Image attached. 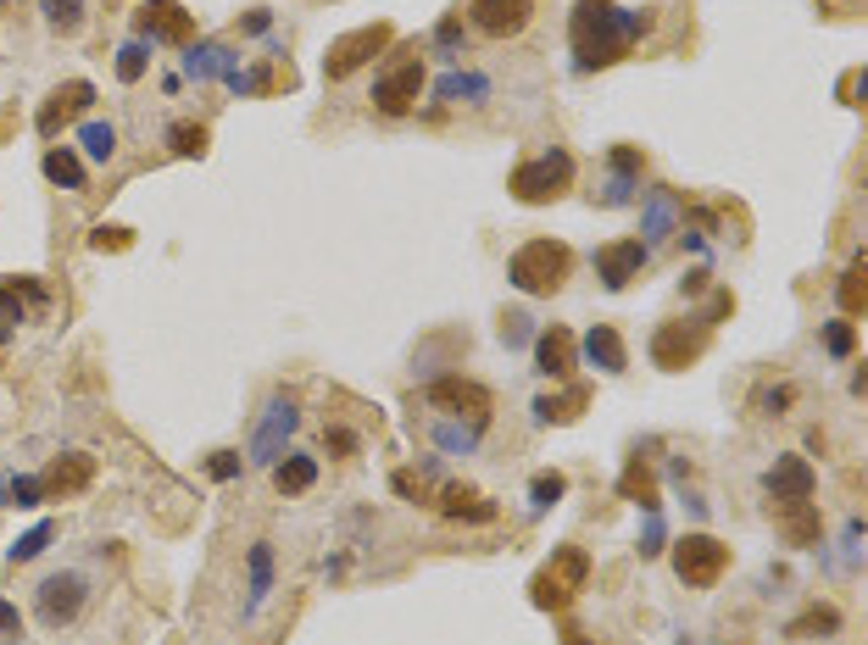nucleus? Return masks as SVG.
Listing matches in <instances>:
<instances>
[{
    "mask_svg": "<svg viewBox=\"0 0 868 645\" xmlns=\"http://www.w3.org/2000/svg\"><path fill=\"white\" fill-rule=\"evenodd\" d=\"M652 29V12H619L613 0H579L568 18V40L579 51V67H613L630 56V45Z\"/></svg>",
    "mask_w": 868,
    "mask_h": 645,
    "instance_id": "nucleus-1",
    "label": "nucleus"
},
{
    "mask_svg": "<svg viewBox=\"0 0 868 645\" xmlns=\"http://www.w3.org/2000/svg\"><path fill=\"white\" fill-rule=\"evenodd\" d=\"M574 273V251L563 240H530L518 245L512 262H507V279L524 290V296H557Z\"/></svg>",
    "mask_w": 868,
    "mask_h": 645,
    "instance_id": "nucleus-2",
    "label": "nucleus"
},
{
    "mask_svg": "<svg viewBox=\"0 0 868 645\" xmlns=\"http://www.w3.org/2000/svg\"><path fill=\"white\" fill-rule=\"evenodd\" d=\"M568 184H574V156L568 151H541L524 167H512L507 190H512L518 207H546V201L568 196Z\"/></svg>",
    "mask_w": 868,
    "mask_h": 645,
    "instance_id": "nucleus-3",
    "label": "nucleus"
},
{
    "mask_svg": "<svg viewBox=\"0 0 868 645\" xmlns=\"http://www.w3.org/2000/svg\"><path fill=\"white\" fill-rule=\"evenodd\" d=\"M585 579H590V557H585L579 545H563L557 557L530 579V601H535L541 612H563V607L585 590Z\"/></svg>",
    "mask_w": 868,
    "mask_h": 645,
    "instance_id": "nucleus-4",
    "label": "nucleus"
},
{
    "mask_svg": "<svg viewBox=\"0 0 868 645\" xmlns=\"http://www.w3.org/2000/svg\"><path fill=\"white\" fill-rule=\"evenodd\" d=\"M730 568V545L713 540V534H685L674 545V574L690 585V590H713Z\"/></svg>",
    "mask_w": 868,
    "mask_h": 645,
    "instance_id": "nucleus-5",
    "label": "nucleus"
},
{
    "mask_svg": "<svg viewBox=\"0 0 868 645\" xmlns=\"http://www.w3.org/2000/svg\"><path fill=\"white\" fill-rule=\"evenodd\" d=\"M396 40V29L390 23H368V29H352V34H340L334 45H329V56H323V78H352L357 67H368L385 45Z\"/></svg>",
    "mask_w": 868,
    "mask_h": 645,
    "instance_id": "nucleus-6",
    "label": "nucleus"
},
{
    "mask_svg": "<svg viewBox=\"0 0 868 645\" xmlns=\"http://www.w3.org/2000/svg\"><path fill=\"white\" fill-rule=\"evenodd\" d=\"M418 89H423V62H418V56H401V62H390V67L374 78V107H379L385 118H401V112L418 101Z\"/></svg>",
    "mask_w": 868,
    "mask_h": 645,
    "instance_id": "nucleus-7",
    "label": "nucleus"
},
{
    "mask_svg": "<svg viewBox=\"0 0 868 645\" xmlns=\"http://www.w3.org/2000/svg\"><path fill=\"white\" fill-rule=\"evenodd\" d=\"M84 601H90V585H84L78 574H51L40 585V596H34V612H40L45 629H62V623H73L84 612Z\"/></svg>",
    "mask_w": 868,
    "mask_h": 645,
    "instance_id": "nucleus-8",
    "label": "nucleus"
},
{
    "mask_svg": "<svg viewBox=\"0 0 868 645\" xmlns=\"http://www.w3.org/2000/svg\"><path fill=\"white\" fill-rule=\"evenodd\" d=\"M702 345H708V329L697 318H690V323H663L652 334V362L668 367V374H685V367L702 356Z\"/></svg>",
    "mask_w": 868,
    "mask_h": 645,
    "instance_id": "nucleus-9",
    "label": "nucleus"
},
{
    "mask_svg": "<svg viewBox=\"0 0 868 645\" xmlns=\"http://www.w3.org/2000/svg\"><path fill=\"white\" fill-rule=\"evenodd\" d=\"M290 434H296V401H290V396H274V401H268V412H263V423H256L251 463L274 468L279 456H285V440H290Z\"/></svg>",
    "mask_w": 868,
    "mask_h": 645,
    "instance_id": "nucleus-10",
    "label": "nucleus"
},
{
    "mask_svg": "<svg viewBox=\"0 0 868 645\" xmlns=\"http://www.w3.org/2000/svg\"><path fill=\"white\" fill-rule=\"evenodd\" d=\"M468 18L479 34L490 40H512V34H524L530 18H535V0H468Z\"/></svg>",
    "mask_w": 868,
    "mask_h": 645,
    "instance_id": "nucleus-11",
    "label": "nucleus"
},
{
    "mask_svg": "<svg viewBox=\"0 0 868 645\" xmlns=\"http://www.w3.org/2000/svg\"><path fill=\"white\" fill-rule=\"evenodd\" d=\"M429 407H441V412H468L479 423H490V390L463 379V374H446V379H434L429 385Z\"/></svg>",
    "mask_w": 868,
    "mask_h": 645,
    "instance_id": "nucleus-12",
    "label": "nucleus"
},
{
    "mask_svg": "<svg viewBox=\"0 0 868 645\" xmlns=\"http://www.w3.org/2000/svg\"><path fill=\"white\" fill-rule=\"evenodd\" d=\"M646 245L641 240H613V245H601L596 251V279L607 285V290H624L630 279H641V267H646Z\"/></svg>",
    "mask_w": 868,
    "mask_h": 645,
    "instance_id": "nucleus-13",
    "label": "nucleus"
},
{
    "mask_svg": "<svg viewBox=\"0 0 868 645\" xmlns=\"http://www.w3.org/2000/svg\"><path fill=\"white\" fill-rule=\"evenodd\" d=\"M134 29L151 34V40H167V45H185L190 40V12L179 7V0H145V7L134 12Z\"/></svg>",
    "mask_w": 868,
    "mask_h": 645,
    "instance_id": "nucleus-14",
    "label": "nucleus"
},
{
    "mask_svg": "<svg viewBox=\"0 0 868 645\" xmlns=\"http://www.w3.org/2000/svg\"><path fill=\"white\" fill-rule=\"evenodd\" d=\"M90 101H96V84H84V78H73V84H56L51 89V101L40 107V118H34V129L51 140L67 118H78V112H90Z\"/></svg>",
    "mask_w": 868,
    "mask_h": 645,
    "instance_id": "nucleus-15",
    "label": "nucleus"
},
{
    "mask_svg": "<svg viewBox=\"0 0 868 645\" xmlns=\"http://www.w3.org/2000/svg\"><path fill=\"white\" fill-rule=\"evenodd\" d=\"M813 468H808V456H779V463L763 474V490L774 501H813Z\"/></svg>",
    "mask_w": 868,
    "mask_h": 645,
    "instance_id": "nucleus-16",
    "label": "nucleus"
},
{
    "mask_svg": "<svg viewBox=\"0 0 868 645\" xmlns=\"http://www.w3.org/2000/svg\"><path fill=\"white\" fill-rule=\"evenodd\" d=\"M268 596H274V545L256 540L251 557H245V607H240V618H256Z\"/></svg>",
    "mask_w": 868,
    "mask_h": 645,
    "instance_id": "nucleus-17",
    "label": "nucleus"
},
{
    "mask_svg": "<svg viewBox=\"0 0 868 645\" xmlns=\"http://www.w3.org/2000/svg\"><path fill=\"white\" fill-rule=\"evenodd\" d=\"M535 362H541L546 379H568L574 367H579V340H574L563 323H552V329L535 340Z\"/></svg>",
    "mask_w": 868,
    "mask_h": 645,
    "instance_id": "nucleus-18",
    "label": "nucleus"
},
{
    "mask_svg": "<svg viewBox=\"0 0 868 645\" xmlns=\"http://www.w3.org/2000/svg\"><path fill=\"white\" fill-rule=\"evenodd\" d=\"M90 479H96V456L67 451V456H56V463L45 468V479H40V485H45V496H56V501H62V496H78Z\"/></svg>",
    "mask_w": 868,
    "mask_h": 645,
    "instance_id": "nucleus-19",
    "label": "nucleus"
},
{
    "mask_svg": "<svg viewBox=\"0 0 868 645\" xmlns=\"http://www.w3.org/2000/svg\"><path fill=\"white\" fill-rule=\"evenodd\" d=\"M579 351H585L590 367H601V374H624V367H630V351H624V340H619L613 323H596V329L585 334Z\"/></svg>",
    "mask_w": 868,
    "mask_h": 645,
    "instance_id": "nucleus-20",
    "label": "nucleus"
},
{
    "mask_svg": "<svg viewBox=\"0 0 868 645\" xmlns=\"http://www.w3.org/2000/svg\"><path fill=\"white\" fill-rule=\"evenodd\" d=\"M774 523L786 545H819V507L813 501H774Z\"/></svg>",
    "mask_w": 868,
    "mask_h": 645,
    "instance_id": "nucleus-21",
    "label": "nucleus"
},
{
    "mask_svg": "<svg viewBox=\"0 0 868 645\" xmlns=\"http://www.w3.org/2000/svg\"><path fill=\"white\" fill-rule=\"evenodd\" d=\"M674 223H679V196H674V190H652V196H646V212H641V245H646V251L663 245V240L674 234Z\"/></svg>",
    "mask_w": 868,
    "mask_h": 645,
    "instance_id": "nucleus-22",
    "label": "nucleus"
},
{
    "mask_svg": "<svg viewBox=\"0 0 868 645\" xmlns=\"http://www.w3.org/2000/svg\"><path fill=\"white\" fill-rule=\"evenodd\" d=\"M441 512H446L452 523H490V518H496V501H485V496L468 490V485H446V490H441Z\"/></svg>",
    "mask_w": 868,
    "mask_h": 645,
    "instance_id": "nucleus-23",
    "label": "nucleus"
},
{
    "mask_svg": "<svg viewBox=\"0 0 868 645\" xmlns=\"http://www.w3.org/2000/svg\"><path fill=\"white\" fill-rule=\"evenodd\" d=\"M274 485H279V496L312 490V485H318V456H301V451L279 456V463H274Z\"/></svg>",
    "mask_w": 868,
    "mask_h": 645,
    "instance_id": "nucleus-24",
    "label": "nucleus"
},
{
    "mask_svg": "<svg viewBox=\"0 0 868 645\" xmlns=\"http://www.w3.org/2000/svg\"><path fill=\"white\" fill-rule=\"evenodd\" d=\"M835 301H841V312H846V318H857V312L868 307V256H863V251H857V256H852V267L841 273Z\"/></svg>",
    "mask_w": 868,
    "mask_h": 645,
    "instance_id": "nucleus-25",
    "label": "nucleus"
},
{
    "mask_svg": "<svg viewBox=\"0 0 868 645\" xmlns=\"http://www.w3.org/2000/svg\"><path fill=\"white\" fill-rule=\"evenodd\" d=\"M619 496H624V501H635V507H646V512H657V507H663V501H657V474L641 463V456H635V463L624 468V479H619Z\"/></svg>",
    "mask_w": 868,
    "mask_h": 645,
    "instance_id": "nucleus-26",
    "label": "nucleus"
},
{
    "mask_svg": "<svg viewBox=\"0 0 868 645\" xmlns=\"http://www.w3.org/2000/svg\"><path fill=\"white\" fill-rule=\"evenodd\" d=\"M585 401H590L585 385H574L568 396H541V401H535V423H574V418L585 412Z\"/></svg>",
    "mask_w": 868,
    "mask_h": 645,
    "instance_id": "nucleus-27",
    "label": "nucleus"
},
{
    "mask_svg": "<svg viewBox=\"0 0 868 645\" xmlns=\"http://www.w3.org/2000/svg\"><path fill=\"white\" fill-rule=\"evenodd\" d=\"M45 178L62 184V190H84V162L62 145V151H45Z\"/></svg>",
    "mask_w": 868,
    "mask_h": 645,
    "instance_id": "nucleus-28",
    "label": "nucleus"
},
{
    "mask_svg": "<svg viewBox=\"0 0 868 645\" xmlns=\"http://www.w3.org/2000/svg\"><path fill=\"white\" fill-rule=\"evenodd\" d=\"M479 434H485L479 418H468V423H434V445H441V451H474Z\"/></svg>",
    "mask_w": 868,
    "mask_h": 645,
    "instance_id": "nucleus-29",
    "label": "nucleus"
},
{
    "mask_svg": "<svg viewBox=\"0 0 868 645\" xmlns=\"http://www.w3.org/2000/svg\"><path fill=\"white\" fill-rule=\"evenodd\" d=\"M78 145L90 151L96 162H112V156H118V129H112V123H84V129H78Z\"/></svg>",
    "mask_w": 868,
    "mask_h": 645,
    "instance_id": "nucleus-30",
    "label": "nucleus"
},
{
    "mask_svg": "<svg viewBox=\"0 0 868 645\" xmlns=\"http://www.w3.org/2000/svg\"><path fill=\"white\" fill-rule=\"evenodd\" d=\"M835 629H841V612H835V607H808V612H802V618H797L786 634H797V640H813V634H835Z\"/></svg>",
    "mask_w": 868,
    "mask_h": 645,
    "instance_id": "nucleus-31",
    "label": "nucleus"
},
{
    "mask_svg": "<svg viewBox=\"0 0 868 645\" xmlns=\"http://www.w3.org/2000/svg\"><path fill=\"white\" fill-rule=\"evenodd\" d=\"M45 23H51L56 34H78V23H84V0H45Z\"/></svg>",
    "mask_w": 868,
    "mask_h": 645,
    "instance_id": "nucleus-32",
    "label": "nucleus"
},
{
    "mask_svg": "<svg viewBox=\"0 0 868 645\" xmlns=\"http://www.w3.org/2000/svg\"><path fill=\"white\" fill-rule=\"evenodd\" d=\"M485 89H490V84H485L479 73H446L441 84H434V96H441V101H457V96H485Z\"/></svg>",
    "mask_w": 868,
    "mask_h": 645,
    "instance_id": "nucleus-33",
    "label": "nucleus"
},
{
    "mask_svg": "<svg viewBox=\"0 0 868 645\" xmlns=\"http://www.w3.org/2000/svg\"><path fill=\"white\" fill-rule=\"evenodd\" d=\"M167 145L179 156H207V129L201 123H173L167 129Z\"/></svg>",
    "mask_w": 868,
    "mask_h": 645,
    "instance_id": "nucleus-34",
    "label": "nucleus"
},
{
    "mask_svg": "<svg viewBox=\"0 0 868 645\" xmlns=\"http://www.w3.org/2000/svg\"><path fill=\"white\" fill-rule=\"evenodd\" d=\"M51 540H56V523H34V529H29V534L12 545V563H34V557H40V551H45Z\"/></svg>",
    "mask_w": 868,
    "mask_h": 645,
    "instance_id": "nucleus-35",
    "label": "nucleus"
},
{
    "mask_svg": "<svg viewBox=\"0 0 868 645\" xmlns=\"http://www.w3.org/2000/svg\"><path fill=\"white\" fill-rule=\"evenodd\" d=\"M568 496V479L563 474H541L535 485H530V501H535V512H546V507H557Z\"/></svg>",
    "mask_w": 868,
    "mask_h": 645,
    "instance_id": "nucleus-36",
    "label": "nucleus"
},
{
    "mask_svg": "<svg viewBox=\"0 0 868 645\" xmlns=\"http://www.w3.org/2000/svg\"><path fill=\"white\" fill-rule=\"evenodd\" d=\"M596 201H601V207H630V201H635V178H630V173H613V178L601 184Z\"/></svg>",
    "mask_w": 868,
    "mask_h": 645,
    "instance_id": "nucleus-37",
    "label": "nucleus"
},
{
    "mask_svg": "<svg viewBox=\"0 0 868 645\" xmlns=\"http://www.w3.org/2000/svg\"><path fill=\"white\" fill-rule=\"evenodd\" d=\"M118 78H123V84H134V78H145V45H140V40L118 51Z\"/></svg>",
    "mask_w": 868,
    "mask_h": 645,
    "instance_id": "nucleus-38",
    "label": "nucleus"
},
{
    "mask_svg": "<svg viewBox=\"0 0 868 645\" xmlns=\"http://www.w3.org/2000/svg\"><path fill=\"white\" fill-rule=\"evenodd\" d=\"M852 345H857V329H852L846 318L824 329V351H830V356H852Z\"/></svg>",
    "mask_w": 868,
    "mask_h": 645,
    "instance_id": "nucleus-39",
    "label": "nucleus"
},
{
    "mask_svg": "<svg viewBox=\"0 0 868 645\" xmlns=\"http://www.w3.org/2000/svg\"><path fill=\"white\" fill-rule=\"evenodd\" d=\"M90 245H96V251H129V245H134V234H129V229H118V223H112V229L101 223V229L90 234Z\"/></svg>",
    "mask_w": 868,
    "mask_h": 645,
    "instance_id": "nucleus-40",
    "label": "nucleus"
},
{
    "mask_svg": "<svg viewBox=\"0 0 868 645\" xmlns=\"http://www.w3.org/2000/svg\"><path fill=\"white\" fill-rule=\"evenodd\" d=\"M40 496H45L40 479H7V501H18V507H40Z\"/></svg>",
    "mask_w": 868,
    "mask_h": 645,
    "instance_id": "nucleus-41",
    "label": "nucleus"
},
{
    "mask_svg": "<svg viewBox=\"0 0 868 645\" xmlns=\"http://www.w3.org/2000/svg\"><path fill=\"white\" fill-rule=\"evenodd\" d=\"M18 323H23V307H18V296H7V290H0V345L12 340V329H18Z\"/></svg>",
    "mask_w": 868,
    "mask_h": 645,
    "instance_id": "nucleus-42",
    "label": "nucleus"
},
{
    "mask_svg": "<svg viewBox=\"0 0 868 645\" xmlns=\"http://www.w3.org/2000/svg\"><path fill=\"white\" fill-rule=\"evenodd\" d=\"M530 340V318L524 312H507L501 318V345H524Z\"/></svg>",
    "mask_w": 868,
    "mask_h": 645,
    "instance_id": "nucleus-43",
    "label": "nucleus"
},
{
    "mask_svg": "<svg viewBox=\"0 0 868 645\" xmlns=\"http://www.w3.org/2000/svg\"><path fill=\"white\" fill-rule=\"evenodd\" d=\"M323 445H329L334 456H352V451H357V434H352V429H340V423H334V429H323Z\"/></svg>",
    "mask_w": 868,
    "mask_h": 645,
    "instance_id": "nucleus-44",
    "label": "nucleus"
},
{
    "mask_svg": "<svg viewBox=\"0 0 868 645\" xmlns=\"http://www.w3.org/2000/svg\"><path fill=\"white\" fill-rule=\"evenodd\" d=\"M207 474H212V479H234V474H240V451H218L212 463H207Z\"/></svg>",
    "mask_w": 868,
    "mask_h": 645,
    "instance_id": "nucleus-45",
    "label": "nucleus"
},
{
    "mask_svg": "<svg viewBox=\"0 0 868 645\" xmlns=\"http://www.w3.org/2000/svg\"><path fill=\"white\" fill-rule=\"evenodd\" d=\"M613 173H630V178H635V173H641V151H635V145H619V151H613Z\"/></svg>",
    "mask_w": 868,
    "mask_h": 645,
    "instance_id": "nucleus-46",
    "label": "nucleus"
},
{
    "mask_svg": "<svg viewBox=\"0 0 868 645\" xmlns=\"http://www.w3.org/2000/svg\"><path fill=\"white\" fill-rule=\"evenodd\" d=\"M663 551V518L652 512V523H646V540H641V557H657Z\"/></svg>",
    "mask_w": 868,
    "mask_h": 645,
    "instance_id": "nucleus-47",
    "label": "nucleus"
},
{
    "mask_svg": "<svg viewBox=\"0 0 868 645\" xmlns=\"http://www.w3.org/2000/svg\"><path fill=\"white\" fill-rule=\"evenodd\" d=\"M434 40H441V51H457V45H463V23H457V18H446L441 29H434Z\"/></svg>",
    "mask_w": 868,
    "mask_h": 645,
    "instance_id": "nucleus-48",
    "label": "nucleus"
},
{
    "mask_svg": "<svg viewBox=\"0 0 868 645\" xmlns=\"http://www.w3.org/2000/svg\"><path fill=\"white\" fill-rule=\"evenodd\" d=\"M786 407H791V390H768V396H763V412H768V418H779Z\"/></svg>",
    "mask_w": 868,
    "mask_h": 645,
    "instance_id": "nucleus-49",
    "label": "nucleus"
},
{
    "mask_svg": "<svg viewBox=\"0 0 868 645\" xmlns=\"http://www.w3.org/2000/svg\"><path fill=\"white\" fill-rule=\"evenodd\" d=\"M18 629H23L18 607H12V601H0V634H18Z\"/></svg>",
    "mask_w": 868,
    "mask_h": 645,
    "instance_id": "nucleus-50",
    "label": "nucleus"
},
{
    "mask_svg": "<svg viewBox=\"0 0 868 645\" xmlns=\"http://www.w3.org/2000/svg\"><path fill=\"white\" fill-rule=\"evenodd\" d=\"M702 290H708V273L697 267V273H690V279H685V296H702Z\"/></svg>",
    "mask_w": 868,
    "mask_h": 645,
    "instance_id": "nucleus-51",
    "label": "nucleus"
},
{
    "mask_svg": "<svg viewBox=\"0 0 868 645\" xmlns=\"http://www.w3.org/2000/svg\"><path fill=\"white\" fill-rule=\"evenodd\" d=\"M563 645H585V634H579V629H568V640H563Z\"/></svg>",
    "mask_w": 868,
    "mask_h": 645,
    "instance_id": "nucleus-52",
    "label": "nucleus"
},
{
    "mask_svg": "<svg viewBox=\"0 0 868 645\" xmlns=\"http://www.w3.org/2000/svg\"><path fill=\"white\" fill-rule=\"evenodd\" d=\"M0 507H7V479H0Z\"/></svg>",
    "mask_w": 868,
    "mask_h": 645,
    "instance_id": "nucleus-53",
    "label": "nucleus"
}]
</instances>
